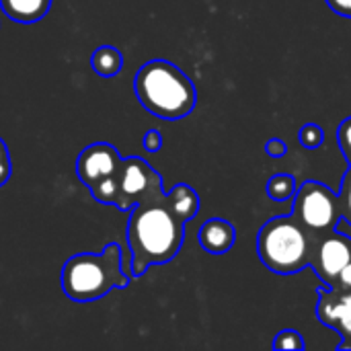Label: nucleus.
<instances>
[{"label":"nucleus","mask_w":351,"mask_h":351,"mask_svg":"<svg viewBox=\"0 0 351 351\" xmlns=\"http://www.w3.org/2000/svg\"><path fill=\"white\" fill-rule=\"evenodd\" d=\"M12 173V162H10V152L4 144V140L0 138V187L10 179Z\"/></svg>","instance_id":"19"},{"label":"nucleus","mask_w":351,"mask_h":351,"mask_svg":"<svg viewBox=\"0 0 351 351\" xmlns=\"http://www.w3.org/2000/svg\"><path fill=\"white\" fill-rule=\"evenodd\" d=\"M185 224L187 222H183L169 206L165 193L140 202L130 212L125 228L132 278H140L148 267L175 259L185 239Z\"/></svg>","instance_id":"1"},{"label":"nucleus","mask_w":351,"mask_h":351,"mask_svg":"<svg viewBox=\"0 0 351 351\" xmlns=\"http://www.w3.org/2000/svg\"><path fill=\"white\" fill-rule=\"evenodd\" d=\"M274 348L276 350H304L306 343L302 339V335L294 329H286L282 333L276 335V341H274Z\"/></svg>","instance_id":"16"},{"label":"nucleus","mask_w":351,"mask_h":351,"mask_svg":"<svg viewBox=\"0 0 351 351\" xmlns=\"http://www.w3.org/2000/svg\"><path fill=\"white\" fill-rule=\"evenodd\" d=\"M327 4H329L335 12H339V14H343V16H351V0H327Z\"/></svg>","instance_id":"23"},{"label":"nucleus","mask_w":351,"mask_h":351,"mask_svg":"<svg viewBox=\"0 0 351 351\" xmlns=\"http://www.w3.org/2000/svg\"><path fill=\"white\" fill-rule=\"evenodd\" d=\"M298 140H300V144H302L304 148L315 150V148H319V146L325 142V130H323L321 125H317V123H306V125L300 128Z\"/></svg>","instance_id":"15"},{"label":"nucleus","mask_w":351,"mask_h":351,"mask_svg":"<svg viewBox=\"0 0 351 351\" xmlns=\"http://www.w3.org/2000/svg\"><path fill=\"white\" fill-rule=\"evenodd\" d=\"M90 66L103 78L117 76L121 72V68H123V53L113 45H101V47H97L93 51Z\"/></svg>","instance_id":"13"},{"label":"nucleus","mask_w":351,"mask_h":351,"mask_svg":"<svg viewBox=\"0 0 351 351\" xmlns=\"http://www.w3.org/2000/svg\"><path fill=\"white\" fill-rule=\"evenodd\" d=\"M317 317L323 325L341 335L339 350H351V290H319Z\"/></svg>","instance_id":"9"},{"label":"nucleus","mask_w":351,"mask_h":351,"mask_svg":"<svg viewBox=\"0 0 351 351\" xmlns=\"http://www.w3.org/2000/svg\"><path fill=\"white\" fill-rule=\"evenodd\" d=\"M292 216L308 232H325L341 220L339 195L319 181H306L296 189Z\"/></svg>","instance_id":"5"},{"label":"nucleus","mask_w":351,"mask_h":351,"mask_svg":"<svg viewBox=\"0 0 351 351\" xmlns=\"http://www.w3.org/2000/svg\"><path fill=\"white\" fill-rule=\"evenodd\" d=\"M123 249L119 243H109L101 253L72 255L60 276L64 294L74 302H93L113 290H123L130 276L123 267Z\"/></svg>","instance_id":"2"},{"label":"nucleus","mask_w":351,"mask_h":351,"mask_svg":"<svg viewBox=\"0 0 351 351\" xmlns=\"http://www.w3.org/2000/svg\"><path fill=\"white\" fill-rule=\"evenodd\" d=\"M329 288H339V290H351V261L339 271V276L335 278L333 286Z\"/></svg>","instance_id":"22"},{"label":"nucleus","mask_w":351,"mask_h":351,"mask_svg":"<svg viewBox=\"0 0 351 351\" xmlns=\"http://www.w3.org/2000/svg\"><path fill=\"white\" fill-rule=\"evenodd\" d=\"M142 148L146 152H158L162 148V134L158 130H148L142 138Z\"/></svg>","instance_id":"20"},{"label":"nucleus","mask_w":351,"mask_h":351,"mask_svg":"<svg viewBox=\"0 0 351 351\" xmlns=\"http://www.w3.org/2000/svg\"><path fill=\"white\" fill-rule=\"evenodd\" d=\"M265 152H267V156H271V158H282V156L288 152V146H286V142H284V140H280V138H271V140L265 144Z\"/></svg>","instance_id":"21"},{"label":"nucleus","mask_w":351,"mask_h":351,"mask_svg":"<svg viewBox=\"0 0 351 351\" xmlns=\"http://www.w3.org/2000/svg\"><path fill=\"white\" fill-rule=\"evenodd\" d=\"M0 8L10 21L33 25L49 12L51 0H0Z\"/></svg>","instance_id":"11"},{"label":"nucleus","mask_w":351,"mask_h":351,"mask_svg":"<svg viewBox=\"0 0 351 351\" xmlns=\"http://www.w3.org/2000/svg\"><path fill=\"white\" fill-rule=\"evenodd\" d=\"M169 206L173 208V212L183 220V222H189L197 210H199V195L193 187H189L187 183H179L175 185L169 193H165Z\"/></svg>","instance_id":"12"},{"label":"nucleus","mask_w":351,"mask_h":351,"mask_svg":"<svg viewBox=\"0 0 351 351\" xmlns=\"http://www.w3.org/2000/svg\"><path fill=\"white\" fill-rule=\"evenodd\" d=\"M121 167V154L113 144L95 142L86 146L76 158V175L90 189L103 179L115 177Z\"/></svg>","instance_id":"8"},{"label":"nucleus","mask_w":351,"mask_h":351,"mask_svg":"<svg viewBox=\"0 0 351 351\" xmlns=\"http://www.w3.org/2000/svg\"><path fill=\"white\" fill-rule=\"evenodd\" d=\"M296 189H298L296 179H294L292 175H286V173L274 175V177L267 181V187H265L267 195H269L271 199H276V202H290V199H294Z\"/></svg>","instance_id":"14"},{"label":"nucleus","mask_w":351,"mask_h":351,"mask_svg":"<svg viewBox=\"0 0 351 351\" xmlns=\"http://www.w3.org/2000/svg\"><path fill=\"white\" fill-rule=\"evenodd\" d=\"M134 90L140 105L160 119L187 117L197 103L193 80L167 60L142 64L134 78Z\"/></svg>","instance_id":"3"},{"label":"nucleus","mask_w":351,"mask_h":351,"mask_svg":"<svg viewBox=\"0 0 351 351\" xmlns=\"http://www.w3.org/2000/svg\"><path fill=\"white\" fill-rule=\"evenodd\" d=\"M237 241V230L228 220L210 218L199 228V245L210 255H224L232 249Z\"/></svg>","instance_id":"10"},{"label":"nucleus","mask_w":351,"mask_h":351,"mask_svg":"<svg viewBox=\"0 0 351 351\" xmlns=\"http://www.w3.org/2000/svg\"><path fill=\"white\" fill-rule=\"evenodd\" d=\"M311 239L313 232L294 216H278L259 230L257 253L263 265L274 274H298L311 261Z\"/></svg>","instance_id":"4"},{"label":"nucleus","mask_w":351,"mask_h":351,"mask_svg":"<svg viewBox=\"0 0 351 351\" xmlns=\"http://www.w3.org/2000/svg\"><path fill=\"white\" fill-rule=\"evenodd\" d=\"M339 204H341V218L351 226V167L343 177V183H341Z\"/></svg>","instance_id":"17"},{"label":"nucleus","mask_w":351,"mask_h":351,"mask_svg":"<svg viewBox=\"0 0 351 351\" xmlns=\"http://www.w3.org/2000/svg\"><path fill=\"white\" fill-rule=\"evenodd\" d=\"M337 140L341 146V152L346 154L348 162L351 167V117H348L346 121H341L339 130H337Z\"/></svg>","instance_id":"18"},{"label":"nucleus","mask_w":351,"mask_h":351,"mask_svg":"<svg viewBox=\"0 0 351 351\" xmlns=\"http://www.w3.org/2000/svg\"><path fill=\"white\" fill-rule=\"evenodd\" d=\"M351 261V239L337 230L313 232L311 239V261L317 276L325 282V286H333L339 271Z\"/></svg>","instance_id":"7"},{"label":"nucleus","mask_w":351,"mask_h":351,"mask_svg":"<svg viewBox=\"0 0 351 351\" xmlns=\"http://www.w3.org/2000/svg\"><path fill=\"white\" fill-rule=\"evenodd\" d=\"M162 179L140 156L121 158V167L117 173V199L115 208L121 212H132L140 202L162 195Z\"/></svg>","instance_id":"6"}]
</instances>
